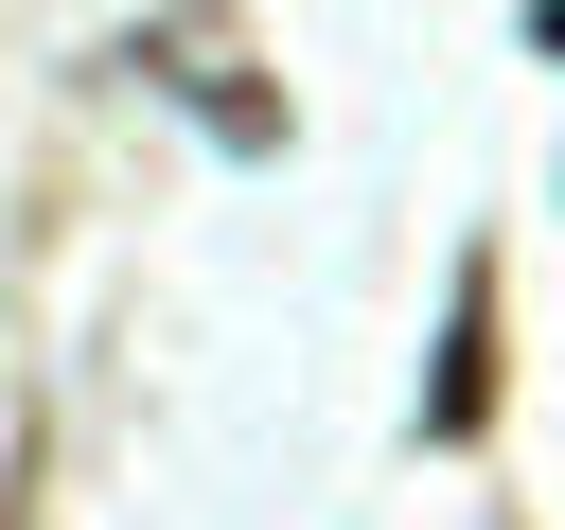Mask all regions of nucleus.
I'll return each instance as SVG.
<instances>
[{
  "label": "nucleus",
  "instance_id": "1",
  "mask_svg": "<svg viewBox=\"0 0 565 530\" xmlns=\"http://www.w3.org/2000/svg\"><path fill=\"white\" fill-rule=\"evenodd\" d=\"M477 424H494V265H459V318L424 371V442H477Z\"/></svg>",
  "mask_w": 565,
  "mask_h": 530
},
{
  "label": "nucleus",
  "instance_id": "2",
  "mask_svg": "<svg viewBox=\"0 0 565 530\" xmlns=\"http://www.w3.org/2000/svg\"><path fill=\"white\" fill-rule=\"evenodd\" d=\"M141 71H177V88H194V106L230 124V141H265V88H230V53H212L194 18H177V35H141Z\"/></svg>",
  "mask_w": 565,
  "mask_h": 530
}]
</instances>
